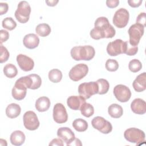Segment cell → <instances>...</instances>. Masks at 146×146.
<instances>
[{"instance_id":"cell-1","label":"cell","mask_w":146,"mask_h":146,"mask_svg":"<svg viewBox=\"0 0 146 146\" xmlns=\"http://www.w3.org/2000/svg\"><path fill=\"white\" fill-rule=\"evenodd\" d=\"M94 26L90 34L91 37L94 39L112 38L115 35V29L110 24L106 17H100L98 18L95 22Z\"/></svg>"},{"instance_id":"cell-2","label":"cell","mask_w":146,"mask_h":146,"mask_svg":"<svg viewBox=\"0 0 146 146\" xmlns=\"http://www.w3.org/2000/svg\"><path fill=\"white\" fill-rule=\"evenodd\" d=\"M70 54L75 60H90L94 57L95 51L94 48L90 45L79 46L72 47Z\"/></svg>"},{"instance_id":"cell-3","label":"cell","mask_w":146,"mask_h":146,"mask_svg":"<svg viewBox=\"0 0 146 146\" xmlns=\"http://www.w3.org/2000/svg\"><path fill=\"white\" fill-rule=\"evenodd\" d=\"M29 76L21 77L17 79L12 89V96L15 100H21L23 99L27 93V88L30 87V78Z\"/></svg>"},{"instance_id":"cell-4","label":"cell","mask_w":146,"mask_h":146,"mask_svg":"<svg viewBox=\"0 0 146 146\" xmlns=\"http://www.w3.org/2000/svg\"><path fill=\"white\" fill-rule=\"evenodd\" d=\"M124 138L129 142L140 145L145 141V135L144 132L136 128H129L124 133Z\"/></svg>"},{"instance_id":"cell-5","label":"cell","mask_w":146,"mask_h":146,"mask_svg":"<svg viewBox=\"0 0 146 146\" xmlns=\"http://www.w3.org/2000/svg\"><path fill=\"white\" fill-rule=\"evenodd\" d=\"M31 13V7L29 3L25 1H21L15 11V17L17 21L21 23H25L29 20Z\"/></svg>"},{"instance_id":"cell-6","label":"cell","mask_w":146,"mask_h":146,"mask_svg":"<svg viewBox=\"0 0 146 146\" xmlns=\"http://www.w3.org/2000/svg\"><path fill=\"white\" fill-rule=\"evenodd\" d=\"M98 90L99 88L96 82L83 83L78 87L79 94L84 99H89L92 95L98 94Z\"/></svg>"},{"instance_id":"cell-7","label":"cell","mask_w":146,"mask_h":146,"mask_svg":"<svg viewBox=\"0 0 146 146\" xmlns=\"http://www.w3.org/2000/svg\"><path fill=\"white\" fill-rule=\"evenodd\" d=\"M144 27L139 23H135L130 26L128 33L129 36V43L130 44L137 46L140 39L144 34Z\"/></svg>"},{"instance_id":"cell-8","label":"cell","mask_w":146,"mask_h":146,"mask_svg":"<svg viewBox=\"0 0 146 146\" xmlns=\"http://www.w3.org/2000/svg\"><path fill=\"white\" fill-rule=\"evenodd\" d=\"M129 14L128 10L124 8H120L115 13L113 17V23L120 29L125 27L128 22Z\"/></svg>"},{"instance_id":"cell-9","label":"cell","mask_w":146,"mask_h":146,"mask_svg":"<svg viewBox=\"0 0 146 146\" xmlns=\"http://www.w3.org/2000/svg\"><path fill=\"white\" fill-rule=\"evenodd\" d=\"M88 72V67L84 63H79L74 66L70 71L69 78L74 82H78L85 77Z\"/></svg>"},{"instance_id":"cell-10","label":"cell","mask_w":146,"mask_h":146,"mask_svg":"<svg viewBox=\"0 0 146 146\" xmlns=\"http://www.w3.org/2000/svg\"><path fill=\"white\" fill-rule=\"evenodd\" d=\"M92 127L104 134H108L112 130L111 123L101 116H96L91 121Z\"/></svg>"},{"instance_id":"cell-11","label":"cell","mask_w":146,"mask_h":146,"mask_svg":"<svg viewBox=\"0 0 146 146\" xmlns=\"http://www.w3.org/2000/svg\"><path fill=\"white\" fill-rule=\"evenodd\" d=\"M23 125L28 130L34 131L39 126V121L36 114L32 111L26 112L23 115Z\"/></svg>"},{"instance_id":"cell-12","label":"cell","mask_w":146,"mask_h":146,"mask_svg":"<svg viewBox=\"0 0 146 146\" xmlns=\"http://www.w3.org/2000/svg\"><path fill=\"white\" fill-rule=\"evenodd\" d=\"M53 119L56 123L59 124H62L67 121V112L65 107L62 103H58L54 106Z\"/></svg>"},{"instance_id":"cell-13","label":"cell","mask_w":146,"mask_h":146,"mask_svg":"<svg viewBox=\"0 0 146 146\" xmlns=\"http://www.w3.org/2000/svg\"><path fill=\"white\" fill-rule=\"evenodd\" d=\"M113 94L117 100L122 103L128 102L131 96L129 88L123 84L116 85L113 88Z\"/></svg>"},{"instance_id":"cell-14","label":"cell","mask_w":146,"mask_h":146,"mask_svg":"<svg viewBox=\"0 0 146 146\" xmlns=\"http://www.w3.org/2000/svg\"><path fill=\"white\" fill-rule=\"evenodd\" d=\"M124 44V42L120 39H117L113 42L108 43L107 46V53L112 56L123 54Z\"/></svg>"},{"instance_id":"cell-15","label":"cell","mask_w":146,"mask_h":146,"mask_svg":"<svg viewBox=\"0 0 146 146\" xmlns=\"http://www.w3.org/2000/svg\"><path fill=\"white\" fill-rule=\"evenodd\" d=\"M17 62L21 69L24 71H31L34 66V60L23 54H20L17 56Z\"/></svg>"},{"instance_id":"cell-16","label":"cell","mask_w":146,"mask_h":146,"mask_svg":"<svg viewBox=\"0 0 146 146\" xmlns=\"http://www.w3.org/2000/svg\"><path fill=\"white\" fill-rule=\"evenodd\" d=\"M57 136L64 141L67 145L72 141L75 138V134L68 127H60L57 131Z\"/></svg>"},{"instance_id":"cell-17","label":"cell","mask_w":146,"mask_h":146,"mask_svg":"<svg viewBox=\"0 0 146 146\" xmlns=\"http://www.w3.org/2000/svg\"><path fill=\"white\" fill-rule=\"evenodd\" d=\"M131 108L136 114H144L146 112V103L140 98L135 99L131 104Z\"/></svg>"},{"instance_id":"cell-18","label":"cell","mask_w":146,"mask_h":146,"mask_svg":"<svg viewBox=\"0 0 146 146\" xmlns=\"http://www.w3.org/2000/svg\"><path fill=\"white\" fill-rule=\"evenodd\" d=\"M23 45L29 49H34L38 47L39 43V38L35 34H28L23 39Z\"/></svg>"},{"instance_id":"cell-19","label":"cell","mask_w":146,"mask_h":146,"mask_svg":"<svg viewBox=\"0 0 146 146\" xmlns=\"http://www.w3.org/2000/svg\"><path fill=\"white\" fill-rule=\"evenodd\" d=\"M82 96H71L67 100V106L72 110H80L82 104L86 102Z\"/></svg>"},{"instance_id":"cell-20","label":"cell","mask_w":146,"mask_h":146,"mask_svg":"<svg viewBox=\"0 0 146 146\" xmlns=\"http://www.w3.org/2000/svg\"><path fill=\"white\" fill-rule=\"evenodd\" d=\"M132 86L136 92L144 91L146 88V73L144 72L139 74L133 82Z\"/></svg>"},{"instance_id":"cell-21","label":"cell","mask_w":146,"mask_h":146,"mask_svg":"<svg viewBox=\"0 0 146 146\" xmlns=\"http://www.w3.org/2000/svg\"><path fill=\"white\" fill-rule=\"evenodd\" d=\"M10 140L13 145L19 146L24 143L25 140V135L22 131L17 130L11 133Z\"/></svg>"},{"instance_id":"cell-22","label":"cell","mask_w":146,"mask_h":146,"mask_svg":"<svg viewBox=\"0 0 146 146\" xmlns=\"http://www.w3.org/2000/svg\"><path fill=\"white\" fill-rule=\"evenodd\" d=\"M51 102L48 98L41 96L35 102V108L39 112H44L47 111L50 107Z\"/></svg>"},{"instance_id":"cell-23","label":"cell","mask_w":146,"mask_h":146,"mask_svg":"<svg viewBox=\"0 0 146 146\" xmlns=\"http://www.w3.org/2000/svg\"><path fill=\"white\" fill-rule=\"evenodd\" d=\"M21 111V107L16 103H11L6 108V116L11 119L18 117L20 115Z\"/></svg>"},{"instance_id":"cell-24","label":"cell","mask_w":146,"mask_h":146,"mask_svg":"<svg viewBox=\"0 0 146 146\" xmlns=\"http://www.w3.org/2000/svg\"><path fill=\"white\" fill-rule=\"evenodd\" d=\"M108 114L113 118H119L123 114V110L121 106L117 104H112L108 108Z\"/></svg>"},{"instance_id":"cell-25","label":"cell","mask_w":146,"mask_h":146,"mask_svg":"<svg viewBox=\"0 0 146 146\" xmlns=\"http://www.w3.org/2000/svg\"><path fill=\"white\" fill-rule=\"evenodd\" d=\"M35 31L38 35L42 37L48 36L51 33V28L47 23H40L36 26Z\"/></svg>"},{"instance_id":"cell-26","label":"cell","mask_w":146,"mask_h":146,"mask_svg":"<svg viewBox=\"0 0 146 146\" xmlns=\"http://www.w3.org/2000/svg\"><path fill=\"white\" fill-rule=\"evenodd\" d=\"M72 127L78 132H84L88 128V123L85 120L78 118L74 120Z\"/></svg>"},{"instance_id":"cell-27","label":"cell","mask_w":146,"mask_h":146,"mask_svg":"<svg viewBox=\"0 0 146 146\" xmlns=\"http://www.w3.org/2000/svg\"><path fill=\"white\" fill-rule=\"evenodd\" d=\"M3 72L5 76L9 78H13L16 76L18 74V70L15 65L9 63L3 67Z\"/></svg>"},{"instance_id":"cell-28","label":"cell","mask_w":146,"mask_h":146,"mask_svg":"<svg viewBox=\"0 0 146 146\" xmlns=\"http://www.w3.org/2000/svg\"><path fill=\"white\" fill-rule=\"evenodd\" d=\"M48 77L51 82L59 83L62 79V73L59 70L54 68L49 71Z\"/></svg>"},{"instance_id":"cell-29","label":"cell","mask_w":146,"mask_h":146,"mask_svg":"<svg viewBox=\"0 0 146 146\" xmlns=\"http://www.w3.org/2000/svg\"><path fill=\"white\" fill-rule=\"evenodd\" d=\"M96 83L98 85V94L100 95H103L106 94L109 90L110 88V84L108 82L104 79H99L97 81Z\"/></svg>"},{"instance_id":"cell-30","label":"cell","mask_w":146,"mask_h":146,"mask_svg":"<svg viewBox=\"0 0 146 146\" xmlns=\"http://www.w3.org/2000/svg\"><path fill=\"white\" fill-rule=\"evenodd\" d=\"M80 110L82 115L87 117L92 116L94 113V108L92 105L86 102L82 104Z\"/></svg>"},{"instance_id":"cell-31","label":"cell","mask_w":146,"mask_h":146,"mask_svg":"<svg viewBox=\"0 0 146 146\" xmlns=\"http://www.w3.org/2000/svg\"><path fill=\"white\" fill-rule=\"evenodd\" d=\"M138 51V47L130 44L129 41L124 42L123 54H125L129 56L135 55Z\"/></svg>"},{"instance_id":"cell-32","label":"cell","mask_w":146,"mask_h":146,"mask_svg":"<svg viewBox=\"0 0 146 146\" xmlns=\"http://www.w3.org/2000/svg\"><path fill=\"white\" fill-rule=\"evenodd\" d=\"M2 25L5 29L9 30H13L16 27L17 23L11 17H6L3 19Z\"/></svg>"},{"instance_id":"cell-33","label":"cell","mask_w":146,"mask_h":146,"mask_svg":"<svg viewBox=\"0 0 146 146\" xmlns=\"http://www.w3.org/2000/svg\"><path fill=\"white\" fill-rule=\"evenodd\" d=\"M31 79V86L30 89L36 90L39 88L42 84V80L40 77L35 74L29 75Z\"/></svg>"},{"instance_id":"cell-34","label":"cell","mask_w":146,"mask_h":146,"mask_svg":"<svg viewBox=\"0 0 146 146\" xmlns=\"http://www.w3.org/2000/svg\"><path fill=\"white\" fill-rule=\"evenodd\" d=\"M128 68L132 72H137L142 68V64L140 60L136 59H133L129 62Z\"/></svg>"},{"instance_id":"cell-35","label":"cell","mask_w":146,"mask_h":146,"mask_svg":"<svg viewBox=\"0 0 146 146\" xmlns=\"http://www.w3.org/2000/svg\"><path fill=\"white\" fill-rule=\"evenodd\" d=\"M106 68L111 72L116 71L119 68V63L115 59H109L106 62Z\"/></svg>"},{"instance_id":"cell-36","label":"cell","mask_w":146,"mask_h":146,"mask_svg":"<svg viewBox=\"0 0 146 146\" xmlns=\"http://www.w3.org/2000/svg\"><path fill=\"white\" fill-rule=\"evenodd\" d=\"M10 56L9 52L7 49L4 47L2 44H1V56H0V62L1 63L6 62Z\"/></svg>"},{"instance_id":"cell-37","label":"cell","mask_w":146,"mask_h":146,"mask_svg":"<svg viewBox=\"0 0 146 146\" xmlns=\"http://www.w3.org/2000/svg\"><path fill=\"white\" fill-rule=\"evenodd\" d=\"M136 23L141 25L144 27L146 23V14L145 13H140L136 18Z\"/></svg>"},{"instance_id":"cell-38","label":"cell","mask_w":146,"mask_h":146,"mask_svg":"<svg viewBox=\"0 0 146 146\" xmlns=\"http://www.w3.org/2000/svg\"><path fill=\"white\" fill-rule=\"evenodd\" d=\"M1 36V44L3 42H6L9 38V33L7 31L5 30H1L0 31Z\"/></svg>"},{"instance_id":"cell-39","label":"cell","mask_w":146,"mask_h":146,"mask_svg":"<svg viewBox=\"0 0 146 146\" xmlns=\"http://www.w3.org/2000/svg\"><path fill=\"white\" fill-rule=\"evenodd\" d=\"M119 1L118 0H107L106 1V5L109 8H115L118 6Z\"/></svg>"},{"instance_id":"cell-40","label":"cell","mask_w":146,"mask_h":146,"mask_svg":"<svg viewBox=\"0 0 146 146\" xmlns=\"http://www.w3.org/2000/svg\"><path fill=\"white\" fill-rule=\"evenodd\" d=\"M142 0H128V3L132 7H138L142 3Z\"/></svg>"},{"instance_id":"cell-41","label":"cell","mask_w":146,"mask_h":146,"mask_svg":"<svg viewBox=\"0 0 146 146\" xmlns=\"http://www.w3.org/2000/svg\"><path fill=\"white\" fill-rule=\"evenodd\" d=\"M9 9L8 4L7 3L1 2L0 3V15H3L6 14Z\"/></svg>"},{"instance_id":"cell-42","label":"cell","mask_w":146,"mask_h":146,"mask_svg":"<svg viewBox=\"0 0 146 146\" xmlns=\"http://www.w3.org/2000/svg\"><path fill=\"white\" fill-rule=\"evenodd\" d=\"M63 142L61 139L55 138L51 140V141L49 143V145H58V146H63Z\"/></svg>"},{"instance_id":"cell-43","label":"cell","mask_w":146,"mask_h":146,"mask_svg":"<svg viewBox=\"0 0 146 146\" xmlns=\"http://www.w3.org/2000/svg\"><path fill=\"white\" fill-rule=\"evenodd\" d=\"M58 0H50V1H46V3L48 6H55L58 3Z\"/></svg>"},{"instance_id":"cell-44","label":"cell","mask_w":146,"mask_h":146,"mask_svg":"<svg viewBox=\"0 0 146 146\" xmlns=\"http://www.w3.org/2000/svg\"><path fill=\"white\" fill-rule=\"evenodd\" d=\"M82 144L79 139L75 138L69 144V145H82Z\"/></svg>"}]
</instances>
